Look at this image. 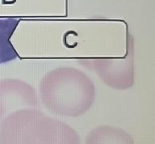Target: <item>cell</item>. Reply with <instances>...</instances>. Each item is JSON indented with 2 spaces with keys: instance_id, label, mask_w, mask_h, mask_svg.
<instances>
[{
  "instance_id": "3",
  "label": "cell",
  "mask_w": 155,
  "mask_h": 144,
  "mask_svg": "<svg viewBox=\"0 0 155 144\" xmlns=\"http://www.w3.org/2000/svg\"><path fill=\"white\" fill-rule=\"evenodd\" d=\"M91 66L107 85L117 89H126L133 84V52H128L126 57L119 59H98Z\"/></svg>"
},
{
  "instance_id": "2",
  "label": "cell",
  "mask_w": 155,
  "mask_h": 144,
  "mask_svg": "<svg viewBox=\"0 0 155 144\" xmlns=\"http://www.w3.org/2000/svg\"><path fill=\"white\" fill-rule=\"evenodd\" d=\"M23 130L9 144H80L79 136L65 122L38 110L23 114Z\"/></svg>"
},
{
  "instance_id": "4",
  "label": "cell",
  "mask_w": 155,
  "mask_h": 144,
  "mask_svg": "<svg viewBox=\"0 0 155 144\" xmlns=\"http://www.w3.org/2000/svg\"><path fill=\"white\" fill-rule=\"evenodd\" d=\"M86 144H134V141L124 129L105 125L94 128L87 134Z\"/></svg>"
},
{
  "instance_id": "1",
  "label": "cell",
  "mask_w": 155,
  "mask_h": 144,
  "mask_svg": "<svg viewBox=\"0 0 155 144\" xmlns=\"http://www.w3.org/2000/svg\"><path fill=\"white\" fill-rule=\"evenodd\" d=\"M46 108L63 117H78L88 110L95 99V87L85 73L70 67L48 72L40 84Z\"/></svg>"
},
{
  "instance_id": "5",
  "label": "cell",
  "mask_w": 155,
  "mask_h": 144,
  "mask_svg": "<svg viewBox=\"0 0 155 144\" xmlns=\"http://www.w3.org/2000/svg\"><path fill=\"white\" fill-rule=\"evenodd\" d=\"M19 23L13 17H0V65L5 64L19 57L10 39Z\"/></svg>"
}]
</instances>
